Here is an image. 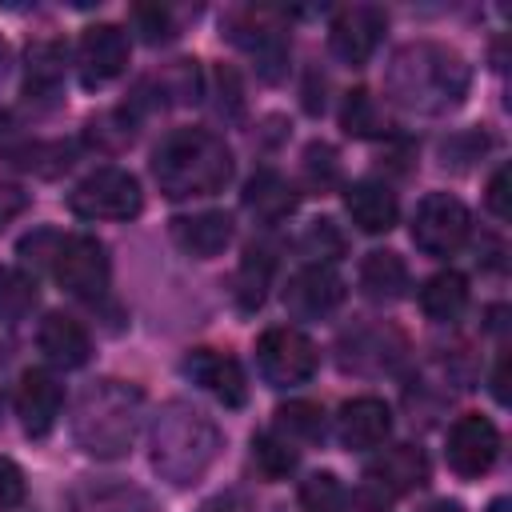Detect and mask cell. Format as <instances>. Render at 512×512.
<instances>
[{
	"instance_id": "1",
	"label": "cell",
	"mask_w": 512,
	"mask_h": 512,
	"mask_svg": "<svg viewBox=\"0 0 512 512\" xmlns=\"http://www.w3.org/2000/svg\"><path fill=\"white\" fill-rule=\"evenodd\" d=\"M388 96L416 116H440L448 108H456L468 92V64L432 40H416L404 44L392 64H388Z\"/></svg>"
},
{
	"instance_id": "2",
	"label": "cell",
	"mask_w": 512,
	"mask_h": 512,
	"mask_svg": "<svg viewBox=\"0 0 512 512\" xmlns=\"http://www.w3.org/2000/svg\"><path fill=\"white\" fill-rule=\"evenodd\" d=\"M236 172L232 148L212 128H172L152 152V176L164 196H212Z\"/></svg>"
},
{
	"instance_id": "3",
	"label": "cell",
	"mask_w": 512,
	"mask_h": 512,
	"mask_svg": "<svg viewBox=\"0 0 512 512\" xmlns=\"http://www.w3.org/2000/svg\"><path fill=\"white\" fill-rule=\"evenodd\" d=\"M148 444H152V468L168 484L188 488L216 460V452H220V428L200 408H192L184 400H172V404H164L156 412Z\"/></svg>"
},
{
	"instance_id": "4",
	"label": "cell",
	"mask_w": 512,
	"mask_h": 512,
	"mask_svg": "<svg viewBox=\"0 0 512 512\" xmlns=\"http://www.w3.org/2000/svg\"><path fill=\"white\" fill-rule=\"evenodd\" d=\"M144 416V396L124 380H96L76 396L72 436L88 456L116 460L132 448Z\"/></svg>"
},
{
	"instance_id": "5",
	"label": "cell",
	"mask_w": 512,
	"mask_h": 512,
	"mask_svg": "<svg viewBox=\"0 0 512 512\" xmlns=\"http://www.w3.org/2000/svg\"><path fill=\"white\" fill-rule=\"evenodd\" d=\"M68 208L84 220H132L144 208V196H140V184L132 172L108 164V168L88 172L68 192Z\"/></svg>"
},
{
	"instance_id": "6",
	"label": "cell",
	"mask_w": 512,
	"mask_h": 512,
	"mask_svg": "<svg viewBox=\"0 0 512 512\" xmlns=\"http://www.w3.org/2000/svg\"><path fill=\"white\" fill-rule=\"evenodd\" d=\"M316 364H320V352L300 328H268L256 340V368L272 388H292L312 380Z\"/></svg>"
},
{
	"instance_id": "7",
	"label": "cell",
	"mask_w": 512,
	"mask_h": 512,
	"mask_svg": "<svg viewBox=\"0 0 512 512\" xmlns=\"http://www.w3.org/2000/svg\"><path fill=\"white\" fill-rule=\"evenodd\" d=\"M472 232L468 208L448 192H428L412 216V244L424 256H452Z\"/></svg>"
},
{
	"instance_id": "8",
	"label": "cell",
	"mask_w": 512,
	"mask_h": 512,
	"mask_svg": "<svg viewBox=\"0 0 512 512\" xmlns=\"http://www.w3.org/2000/svg\"><path fill=\"white\" fill-rule=\"evenodd\" d=\"M108 252L96 236H64L52 256L56 284L76 300H100L108 292Z\"/></svg>"
},
{
	"instance_id": "9",
	"label": "cell",
	"mask_w": 512,
	"mask_h": 512,
	"mask_svg": "<svg viewBox=\"0 0 512 512\" xmlns=\"http://www.w3.org/2000/svg\"><path fill=\"white\" fill-rule=\"evenodd\" d=\"M448 468L456 472V476H464V480H476V476H484L492 464H496V456H500V432H496V424L488 420V416H460L456 424H452V432H448Z\"/></svg>"
},
{
	"instance_id": "10",
	"label": "cell",
	"mask_w": 512,
	"mask_h": 512,
	"mask_svg": "<svg viewBox=\"0 0 512 512\" xmlns=\"http://www.w3.org/2000/svg\"><path fill=\"white\" fill-rule=\"evenodd\" d=\"M384 24H388L384 12L372 8V4H352V8L336 12V20H332V28H328V48H332V56L344 60V64H352V68H360V64L376 52Z\"/></svg>"
},
{
	"instance_id": "11",
	"label": "cell",
	"mask_w": 512,
	"mask_h": 512,
	"mask_svg": "<svg viewBox=\"0 0 512 512\" xmlns=\"http://www.w3.org/2000/svg\"><path fill=\"white\" fill-rule=\"evenodd\" d=\"M180 368L192 384H200L224 408H244L248 404V380H244V368L232 356H224L216 348H192Z\"/></svg>"
},
{
	"instance_id": "12",
	"label": "cell",
	"mask_w": 512,
	"mask_h": 512,
	"mask_svg": "<svg viewBox=\"0 0 512 512\" xmlns=\"http://www.w3.org/2000/svg\"><path fill=\"white\" fill-rule=\"evenodd\" d=\"M364 480H368V492H380V496H408V492H416V488L428 484V456H424V448H416V444L384 448L380 456L368 460Z\"/></svg>"
},
{
	"instance_id": "13",
	"label": "cell",
	"mask_w": 512,
	"mask_h": 512,
	"mask_svg": "<svg viewBox=\"0 0 512 512\" xmlns=\"http://www.w3.org/2000/svg\"><path fill=\"white\" fill-rule=\"evenodd\" d=\"M344 300V280L328 268V264H308L300 268L288 288H284V308L300 320H320L328 312H336Z\"/></svg>"
},
{
	"instance_id": "14",
	"label": "cell",
	"mask_w": 512,
	"mask_h": 512,
	"mask_svg": "<svg viewBox=\"0 0 512 512\" xmlns=\"http://www.w3.org/2000/svg\"><path fill=\"white\" fill-rule=\"evenodd\" d=\"M128 64V36L116 24H92L80 36V80L84 88H100L116 80Z\"/></svg>"
},
{
	"instance_id": "15",
	"label": "cell",
	"mask_w": 512,
	"mask_h": 512,
	"mask_svg": "<svg viewBox=\"0 0 512 512\" xmlns=\"http://www.w3.org/2000/svg\"><path fill=\"white\" fill-rule=\"evenodd\" d=\"M64 408V392L56 384L52 372L44 368H28L16 384V416H20V428L28 436H48L56 428V416Z\"/></svg>"
},
{
	"instance_id": "16",
	"label": "cell",
	"mask_w": 512,
	"mask_h": 512,
	"mask_svg": "<svg viewBox=\"0 0 512 512\" xmlns=\"http://www.w3.org/2000/svg\"><path fill=\"white\" fill-rule=\"evenodd\" d=\"M388 432H392V412L376 396H356V400L340 404V412H336V436L352 452L380 448L388 440Z\"/></svg>"
},
{
	"instance_id": "17",
	"label": "cell",
	"mask_w": 512,
	"mask_h": 512,
	"mask_svg": "<svg viewBox=\"0 0 512 512\" xmlns=\"http://www.w3.org/2000/svg\"><path fill=\"white\" fill-rule=\"evenodd\" d=\"M344 208L352 216V224L368 236H380L396 224L400 216V204H396V192L380 180H356L344 188Z\"/></svg>"
},
{
	"instance_id": "18",
	"label": "cell",
	"mask_w": 512,
	"mask_h": 512,
	"mask_svg": "<svg viewBox=\"0 0 512 512\" xmlns=\"http://www.w3.org/2000/svg\"><path fill=\"white\" fill-rule=\"evenodd\" d=\"M68 512H152V500L128 480H80L68 492Z\"/></svg>"
},
{
	"instance_id": "19",
	"label": "cell",
	"mask_w": 512,
	"mask_h": 512,
	"mask_svg": "<svg viewBox=\"0 0 512 512\" xmlns=\"http://www.w3.org/2000/svg\"><path fill=\"white\" fill-rule=\"evenodd\" d=\"M172 240L196 256V260H212L232 244V216L228 212H192V216H176L172 220Z\"/></svg>"
},
{
	"instance_id": "20",
	"label": "cell",
	"mask_w": 512,
	"mask_h": 512,
	"mask_svg": "<svg viewBox=\"0 0 512 512\" xmlns=\"http://www.w3.org/2000/svg\"><path fill=\"white\" fill-rule=\"evenodd\" d=\"M40 352L56 368H80L92 356V340H88L80 320H72L64 312H48L40 320Z\"/></svg>"
},
{
	"instance_id": "21",
	"label": "cell",
	"mask_w": 512,
	"mask_h": 512,
	"mask_svg": "<svg viewBox=\"0 0 512 512\" xmlns=\"http://www.w3.org/2000/svg\"><path fill=\"white\" fill-rule=\"evenodd\" d=\"M360 288L368 300L376 304H396L408 296L412 280H408V264L396 256V252H368L364 264H360Z\"/></svg>"
},
{
	"instance_id": "22",
	"label": "cell",
	"mask_w": 512,
	"mask_h": 512,
	"mask_svg": "<svg viewBox=\"0 0 512 512\" xmlns=\"http://www.w3.org/2000/svg\"><path fill=\"white\" fill-rule=\"evenodd\" d=\"M296 188L280 176V172H272V168H260L248 184H244V208L248 212H256V220H264V224H276V220H284L292 208H296Z\"/></svg>"
},
{
	"instance_id": "23",
	"label": "cell",
	"mask_w": 512,
	"mask_h": 512,
	"mask_svg": "<svg viewBox=\"0 0 512 512\" xmlns=\"http://www.w3.org/2000/svg\"><path fill=\"white\" fill-rule=\"evenodd\" d=\"M232 40L256 60L260 76L264 80H280L284 68H288V40L280 28H264V24H240L232 32Z\"/></svg>"
},
{
	"instance_id": "24",
	"label": "cell",
	"mask_w": 512,
	"mask_h": 512,
	"mask_svg": "<svg viewBox=\"0 0 512 512\" xmlns=\"http://www.w3.org/2000/svg\"><path fill=\"white\" fill-rule=\"evenodd\" d=\"M64 80V44L56 40H40L28 48V68H24V96L28 100H44L56 96Z\"/></svg>"
},
{
	"instance_id": "25",
	"label": "cell",
	"mask_w": 512,
	"mask_h": 512,
	"mask_svg": "<svg viewBox=\"0 0 512 512\" xmlns=\"http://www.w3.org/2000/svg\"><path fill=\"white\" fill-rule=\"evenodd\" d=\"M420 308L428 320L448 324L460 320V312L468 308V280L460 272H436L424 288H420Z\"/></svg>"
},
{
	"instance_id": "26",
	"label": "cell",
	"mask_w": 512,
	"mask_h": 512,
	"mask_svg": "<svg viewBox=\"0 0 512 512\" xmlns=\"http://www.w3.org/2000/svg\"><path fill=\"white\" fill-rule=\"evenodd\" d=\"M272 268H276V256L268 248H248L244 260H240V272H236V304L240 312H256L268 296V284H272Z\"/></svg>"
},
{
	"instance_id": "27",
	"label": "cell",
	"mask_w": 512,
	"mask_h": 512,
	"mask_svg": "<svg viewBox=\"0 0 512 512\" xmlns=\"http://www.w3.org/2000/svg\"><path fill=\"white\" fill-rule=\"evenodd\" d=\"M36 304V280L20 268H0V320L16 324Z\"/></svg>"
},
{
	"instance_id": "28",
	"label": "cell",
	"mask_w": 512,
	"mask_h": 512,
	"mask_svg": "<svg viewBox=\"0 0 512 512\" xmlns=\"http://www.w3.org/2000/svg\"><path fill=\"white\" fill-rule=\"evenodd\" d=\"M340 128L348 132V136H380L384 132V116H380V108H376V100H372V92L368 88H352L348 96H344V108H340Z\"/></svg>"
},
{
	"instance_id": "29",
	"label": "cell",
	"mask_w": 512,
	"mask_h": 512,
	"mask_svg": "<svg viewBox=\"0 0 512 512\" xmlns=\"http://www.w3.org/2000/svg\"><path fill=\"white\" fill-rule=\"evenodd\" d=\"M276 428L284 440H324V412L312 400H288L276 408Z\"/></svg>"
},
{
	"instance_id": "30",
	"label": "cell",
	"mask_w": 512,
	"mask_h": 512,
	"mask_svg": "<svg viewBox=\"0 0 512 512\" xmlns=\"http://www.w3.org/2000/svg\"><path fill=\"white\" fill-rule=\"evenodd\" d=\"M252 460H256V468H260L268 480H284V476L296 468L300 452L292 448V440H284V436H276V432H260V436L252 440Z\"/></svg>"
},
{
	"instance_id": "31",
	"label": "cell",
	"mask_w": 512,
	"mask_h": 512,
	"mask_svg": "<svg viewBox=\"0 0 512 512\" xmlns=\"http://www.w3.org/2000/svg\"><path fill=\"white\" fill-rule=\"evenodd\" d=\"M348 492L336 472H312L300 484V512H344Z\"/></svg>"
},
{
	"instance_id": "32",
	"label": "cell",
	"mask_w": 512,
	"mask_h": 512,
	"mask_svg": "<svg viewBox=\"0 0 512 512\" xmlns=\"http://www.w3.org/2000/svg\"><path fill=\"white\" fill-rule=\"evenodd\" d=\"M344 248H348V240H344V232L336 228V220H328V216L312 220V224L300 232V252L312 256L316 264H332V260H340Z\"/></svg>"
},
{
	"instance_id": "33",
	"label": "cell",
	"mask_w": 512,
	"mask_h": 512,
	"mask_svg": "<svg viewBox=\"0 0 512 512\" xmlns=\"http://www.w3.org/2000/svg\"><path fill=\"white\" fill-rule=\"evenodd\" d=\"M160 92L164 96H176V100H184V104H196L200 100V92H204V80H200V68H196V60H176L160 80Z\"/></svg>"
},
{
	"instance_id": "34",
	"label": "cell",
	"mask_w": 512,
	"mask_h": 512,
	"mask_svg": "<svg viewBox=\"0 0 512 512\" xmlns=\"http://www.w3.org/2000/svg\"><path fill=\"white\" fill-rule=\"evenodd\" d=\"M304 172H308V180L312 184H336V176H340V164H336V152H332V144H308L304 148Z\"/></svg>"
},
{
	"instance_id": "35",
	"label": "cell",
	"mask_w": 512,
	"mask_h": 512,
	"mask_svg": "<svg viewBox=\"0 0 512 512\" xmlns=\"http://www.w3.org/2000/svg\"><path fill=\"white\" fill-rule=\"evenodd\" d=\"M132 20H136V28H140V36H144L148 44H160V40L172 36V16H168V8H160V4H140V8H132Z\"/></svg>"
},
{
	"instance_id": "36",
	"label": "cell",
	"mask_w": 512,
	"mask_h": 512,
	"mask_svg": "<svg viewBox=\"0 0 512 512\" xmlns=\"http://www.w3.org/2000/svg\"><path fill=\"white\" fill-rule=\"evenodd\" d=\"M216 88H220V112L224 116H240L244 112V92H240V76H236V68H216Z\"/></svg>"
},
{
	"instance_id": "37",
	"label": "cell",
	"mask_w": 512,
	"mask_h": 512,
	"mask_svg": "<svg viewBox=\"0 0 512 512\" xmlns=\"http://www.w3.org/2000/svg\"><path fill=\"white\" fill-rule=\"evenodd\" d=\"M20 500H24V472L8 456H0V512L16 508Z\"/></svg>"
},
{
	"instance_id": "38",
	"label": "cell",
	"mask_w": 512,
	"mask_h": 512,
	"mask_svg": "<svg viewBox=\"0 0 512 512\" xmlns=\"http://www.w3.org/2000/svg\"><path fill=\"white\" fill-rule=\"evenodd\" d=\"M60 240H64V236H56V232H32V236H24V240H20V256L52 268V256H56Z\"/></svg>"
},
{
	"instance_id": "39",
	"label": "cell",
	"mask_w": 512,
	"mask_h": 512,
	"mask_svg": "<svg viewBox=\"0 0 512 512\" xmlns=\"http://www.w3.org/2000/svg\"><path fill=\"white\" fill-rule=\"evenodd\" d=\"M508 164H500L496 172H492V180H488V212L496 216V220H508L512 216V204H508Z\"/></svg>"
},
{
	"instance_id": "40",
	"label": "cell",
	"mask_w": 512,
	"mask_h": 512,
	"mask_svg": "<svg viewBox=\"0 0 512 512\" xmlns=\"http://www.w3.org/2000/svg\"><path fill=\"white\" fill-rule=\"evenodd\" d=\"M28 208V192L20 184H0V232Z\"/></svg>"
},
{
	"instance_id": "41",
	"label": "cell",
	"mask_w": 512,
	"mask_h": 512,
	"mask_svg": "<svg viewBox=\"0 0 512 512\" xmlns=\"http://www.w3.org/2000/svg\"><path fill=\"white\" fill-rule=\"evenodd\" d=\"M492 396L500 400V404H508V352L500 356V364H496V376H492Z\"/></svg>"
},
{
	"instance_id": "42",
	"label": "cell",
	"mask_w": 512,
	"mask_h": 512,
	"mask_svg": "<svg viewBox=\"0 0 512 512\" xmlns=\"http://www.w3.org/2000/svg\"><path fill=\"white\" fill-rule=\"evenodd\" d=\"M344 512H388V508H384V500H376V492H360V496H352V504Z\"/></svg>"
},
{
	"instance_id": "43",
	"label": "cell",
	"mask_w": 512,
	"mask_h": 512,
	"mask_svg": "<svg viewBox=\"0 0 512 512\" xmlns=\"http://www.w3.org/2000/svg\"><path fill=\"white\" fill-rule=\"evenodd\" d=\"M200 512H244V504H240V496H236V492H228V496H216V500H208Z\"/></svg>"
},
{
	"instance_id": "44",
	"label": "cell",
	"mask_w": 512,
	"mask_h": 512,
	"mask_svg": "<svg viewBox=\"0 0 512 512\" xmlns=\"http://www.w3.org/2000/svg\"><path fill=\"white\" fill-rule=\"evenodd\" d=\"M420 512H464L456 500H432V504H424Z\"/></svg>"
},
{
	"instance_id": "45",
	"label": "cell",
	"mask_w": 512,
	"mask_h": 512,
	"mask_svg": "<svg viewBox=\"0 0 512 512\" xmlns=\"http://www.w3.org/2000/svg\"><path fill=\"white\" fill-rule=\"evenodd\" d=\"M488 512H512V504L500 496V500H492V508H488Z\"/></svg>"
}]
</instances>
